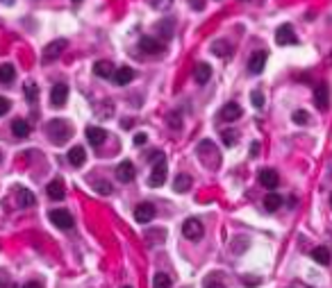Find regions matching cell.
<instances>
[{"instance_id":"6da1fadb","label":"cell","mask_w":332,"mask_h":288,"mask_svg":"<svg viewBox=\"0 0 332 288\" xmlns=\"http://www.w3.org/2000/svg\"><path fill=\"white\" fill-rule=\"evenodd\" d=\"M46 132H48V138L55 143V146H64L71 136H73V127H71L69 120H62V118H55L46 125Z\"/></svg>"},{"instance_id":"7a4b0ae2","label":"cell","mask_w":332,"mask_h":288,"mask_svg":"<svg viewBox=\"0 0 332 288\" xmlns=\"http://www.w3.org/2000/svg\"><path fill=\"white\" fill-rule=\"evenodd\" d=\"M164 182H166V156H164V152H155L153 172H150V177H148V184L153 186V188H159Z\"/></svg>"},{"instance_id":"3957f363","label":"cell","mask_w":332,"mask_h":288,"mask_svg":"<svg viewBox=\"0 0 332 288\" xmlns=\"http://www.w3.org/2000/svg\"><path fill=\"white\" fill-rule=\"evenodd\" d=\"M198 156H200V162H203L207 168H212V170H216L218 164H221V154H218L216 146H214L212 141L198 143Z\"/></svg>"},{"instance_id":"277c9868","label":"cell","mask_w":332,"mask_h":288,"mask_svg":"<svg viewBox=\"0 0 332 288\" xmlns=\"http://www.w3.org/2000/svg\"><path fill=\"white\" fill-rule=\"evenodd\" d=\"M182 234H184V238H189V240H200V238H203V234H205L203 222H200L198 218L184 220V222H182Z\"/></svg>"},{"instance_id":"5b68a950","label":"cell","mask_w":332,"mask_h":288,"mask_svg":"<svg viewBox=\"0 0 332 288\" xmlns=\"http://www.w3.org/2000/svg\"><path fill=\"white\" fill-rule=\"evenodd\" d=\"M50 222H53L55 227H60V230H71V227L75 225L73 216H71L66 209H55V211H50Z\"/></svg>"},{"instance_id":"8992f818","label":"cell","mask_w":332,"mask_h":288,"mask_svg":"<svg viewBox=\"0 0 332 288\" xmlns=\"http://www.w3.org/2000/svg\"><path fill=\"white\" fill-rule=\"evenodd\" d=\"M66 100H69V86H66L64 82L55 84L53 91H50V104H53V107H64Z\"/></svg>"},{"instance_id":"52a82bcc","label":"cell","mask_w":332,"mask_h":288,"mask_svg":"<svg viewBox=\"0 0 332 288\" xmlns=\"http://www.w3.org/2000/svg\"><path fill=\"white\" fill-rule=\"evenodd\" d=\"M64 50H66V41H64V39H57V41H53V44L46 46V48H44V54H41V57H44V62L48 64V62H55V59L60 57Z\"/></svg>"},{"instance_id":"ba28073f","label":"cell","mask_w":332,"mask_h":288,"mask_svg":"<svg viewBox=\"0 0 332 288\" xmlns=\"http://www.w3.org/2000/svg\"><path fill=\"white\" fill-rule=\"evenodd\" d=\"M314 104H316V109H321V112H325V109L330 107V86H327L325 82L318 84L316 91H314Z\"/></svg>"},{"instance_id":"9c48e42d","label":"cell","mask_w":332,"mask_h":288,"mask_svg":"<svg viewBox=\"0 0 332 288\" xmlns=\"http://www.w3.org/2000/svg\"><path fill=\"white\" fill-rule=\"evenodd\" d=\"M139 48L144 50V52H148V54H159V52H164V44L157 39V36H141Z\"/></svg>"},{"instance_id":"30bf717a","label":"cell","mask_w":332,"mask_h":288,"mask_svg":"<svg viewBox=\"0 0 332 288\" xmlns=\"http://www.w3.org/2000/svg\"><path fill=\"white\" fill-rule=\"evenodd\" d=\"M266 57H268V54L264 52V50L253 52V57L248 59V70H250L253 75H259L264 70V66H266Z\"/></svg>"},{"instance_id":"8fae6325","label":"cell","mask_w":332,"mask_h":288,"mask_svg":"<svg viewBox=\"0 0 332 288\" xmlns=\"http://www.w3.org/2000/svg\"><path fill=\"white\" fill-rule=\"evenodd\" d=\"M134 218H137V222H141V225L150 222V220L155 218V206L148 204V202H141V204H137V209H134Z\"/></svg>"},{"instance_id":"7c38bea8","label":"cell","mask_w":332,"mask_h":288,"mask_svg":"<svg viewBox=\"0 0 332 288\" xmlns=\"http://www.w3.org/2000/svg\"><path fill=\"white\" fill-rule=\"evenodd\" d=\"M275 41H278L280 46H291L296 44V34H293V28L289 23L280 25L278 32H275Z\"/></svg>"},{"instance_id":"4fadbf2b","label":"cell","mask_w":332,"mask_h":288,"mask_svg":"<svg viewBox=\"0 0 332 288\" xmlns=\"http://www.w3.org/2000/svg\"><path fill=\"white\" fill-rule=\"evenodd\" d=\"M257 180H259V184H262V186H266L268 190H273V188H275V186L280 184V177H278V172L273 170V168H264V170H259Z\"/></svg>"},{"instance_id":"5bb4252c","label":"cell","mask_w":332,"mask_h":288,"mask_svg":"<svg viewBox=\"0 0 332 288\" xmlns=\"http://www.w3.org/2000/svg\"><path fill=\"white\" fill-rule=\"evenodd\" d=\"M14 196H16V204L23 206V209H28V206H35V193L28 188H23V186H19V188L14 190Z\"/></svg>"},{"instance_id":"9a60e30c","label":"cell","mask_w":332,"mask_h":288,"mask_svg":"<svg viewBox=\"0 0 332 288\" xmlns=\"http://www.w3.org/2000/svg\"><path fill=\"white\" fill-rule=\"evenodd\" d=\"M94 73L98 75V78H103V80H112V78H114V64L107 62V59L96 62L94 64Z\"/></svg>"},{"instance_id":"2e32d148","label":"cell","mask_w":332,"mask_h":288,"mask_svg":"<svg viewBox=\"0 0 332 288\" xmlns=\"http://www.w3.org/2000/svg\"><path fill=\"white\" fill-rule=\"evenodd\" d=\"M116 180L123 182V184H128V182L134 180V166L130 162H121L119 166H116Z\"/></svg>"},{"instance_id":"e0dca14e","label":"cell","mask_w":332,"mask_h":288,"mask_svg":"<svg viewBox=\"0 0 332 288\" xmlns=\"http://www.w3.org/2000/svg\"><path fill=\"white\" fill-rule=\"evenodd\" d=\"M105 138H107V132H105L103 127H87V141L91 143V146H103Z\"/></svg>"},{"instance_id":"ac0fdd59","label":"cell","mask_w":332,"mask_h":288,"mask_svg":"<svg viewBox=\"0 0 332 288\" xmlns=\"http://www.w3.org/2000/svg\"><path fill=\"white\" fill-rule=\"evenodd\" d=\"M241 107H239L237 102H228L223 109H221V118L223 120H228V122H234V120H239L241 118Z\"/></svg>"},{"instance_id":"d6986e66","label":"cell","mask_w":332,"mask_h":288,"mask_svg":"<svg viewBox=\"0 0 332 288\" xmlns=\"http://www.w3.org/2000/svg\"><path fill=\"white\" fill-rule=\"evenodd\" d=\"M209 78H212V68H209V64H205V62L196 64V68H193V80H196L198 84H207Z\"/></svg>"},{"instance_id":"ffe728a7","label":"cell","mask_w":332,"mask_h":288,"mask_svg":"<svg viewBox=\"0 0 332 288\" xmlns=\"http://www.w3.org/2000/svg\"><path fill=\"white\" fill-rule=\"evenodd\" d=\"M46 193H48L50 200H64L66 190H64V184H62V180H53L48 186H46Z\"/></svg>"},{"instance_id":"44dd1931","label":"cell","mask_w":332,"mask_h":288,"mask_svg":"<svg viewBox=\"0 0 332 288\" xmlns=\"http://www.w3.org/2000/svg\"><path fill=\"white\" fill-rule=\"evenodd\" d=\"M112 80H114L119 86H125V84H130L134 80V70L130 68V66H121L119 70H114V78Z\"/></svg>"},{"instance_id":"7402d4cb","label":"cell","mask_w":332,"mask_h":288,"mask_svg":"<svg viewBox=\"0 0 332 288\" xmlns=\"http://www.w3.org/2000/svg\"><path fill=\"white\" fill-rule=\"evenodd\" d=\"M212 52L216 54V57H232V52H234V48H232V44H228V41H214L212 44Z\"/></svg>"},{"instance_id":"603a6c76","label":"cell","mask_w":332,"mask_h":288,"mask_svg":"<svg viewBox=\"0 0 332 288\" xmlns=\"http://www.w3.org/2000/svg\"><path fill=\"white\" fill-rule=\"evenodd\" d=\"M12 132H14V136H16V138L30 136V122L23 120V118H16V120L12 122Z\"/></svg>"},{"instance_id":"cb8c5ba5","label":"cell","mask_w":332,"mask_h":288,"mask_svg":"<svg viewBox=\"0 0 332 288\" xmlns=\"http://www.w3.org/2000/svg\"><path fill=\"white\" fill-rule=\"evenodd\" d=\"M69 162H71V166H82V164L87 162V152H85V148H82V146L71 148V150H69Z\"/></svg>"},{"instance_id":"d4e9b609","label":"cell","mask_w":332,"mask_h":288,"mask_svg":"<svg viewBox=\"0 0 332 288\" xmlns=\"http://www.w3.org/2000/svg\"><path fill=\"white\" fill-rule=\"evenodd\" d=\"M173 188L178 190V193H187V190L191 188V177H189L187 172H180L173 182Z\"/></svg>"},{"instance_id":"484cf974","label":"cell","mask_w":332,"mask_h":288,"mask_svg":"<svg viewBox=\"0 0 332 288\" xmlns=\"http://www.w3.org/2000/svg\"><path fill=\"white\" fill-rule=\"evenodd\" d=\"M16 78V68L12 66V64H3L0 66V82L3 84H12Z\"/></svg>"},{"instance_id":"4316f807","label":"cell","mask_w":332,"mask_h":288,"mask_svg":"<svg viewBox=\"0 0 332 288\" xmlns=\"http://www.w3.org/2000/svg\"><path fill=\"white\" fill-rule=\"evenodd\" d=\"M280 204H282V198H280L278 193H268V196L264 198V209L266 211H278Z\"/></svg>"},{"instance_id":"83f0119b","label":"cell","mask_w":332,"mask_h":288,"mask_svg":"<svg viewBox=\"0 0 332 288\" xmlns=\"http://www.w3.org/2000/svg\"><path fill=\"white\" fill-rule=\"evenodd\" d=\"M312 259L316 261V264H321V266H327V264H330V250H327V248H316L312 252Z\"/></svg>"},{"instance_id":"f1b7e54d","label":"cell","mask_w":332,"mask_h":288,"mask_svg":"<svg viewBox=\"0 0 332 288\" xmlns=\"http://www.w3.org/2000/svg\"><path fill=\"white\" fill-rule=\"evenodd\" d=\"M157 32H159L162 39H171V34H173V23H171V20H159Z\"/></svg>"},{"instance_id":"f546056e","label":"cell","mask_w":332,"mask_h":288,"mask_svg":"<svg viewBox=\"0 0 332 288\" xmlns=\"http://www.w3.org/2000/svg\"><path fill=\"white\" fill-rule=\"evenodd\" d=\"M112 114H114V104L109 102V100H105V102H100L96 107V116H100V118H109Z\"/></svg>"},{"instance_id":"4dcf8cb0","label":"cell","mask_w":332,"mask_h":288,"mask_svg":"<svg viewBox=\"0 0 332 288\" xmlns=\"http://www.w3.org/2000/svg\"><path fill=\"white\" fill-rule=\"evenodd\" d=\"M153 288H171V277L166 272H157L153 277Z\"/></svg>"},{"instance_id":"1f68e13d","label":"cell","mask_w":332,"mask_h":288,"mask_svg":"<svg viewBox=\"0 0 332 288\" xmlns=\"http://www.w3.org/2000/svg\"><path fill=\"white\" fill-rule=\"evenodd\" d=\"M25 98H28V102H37V98H39V88H37L35 82H25Z\"/></svg>"},{"instance_id":"d6a6232c","label":"cell","mask_w":332,"mask_h":288,"mask_svg":"<svg viewBox=\"0 0 332 288\" xmlns=\"http://www.w3.org/2000/svg\"><path fill=\"white\" fill-rule=\"evenodd\" d=\"M291 120L296 122V125H307V122H309V116H307V112H302V109H300V112H296V114L291 116Z\"/></svg>"},{"instance_id":"836d02e7","label":"cell","mask_w":332,"mask_h":288,"mask_svg":"<svg viewBox=\"0 0 332 288\" xmlns=\"http://www.w3.org/2000/svg\"><path fill=\"white\" fill-rule=\"evenodd\" d=\"M223 143L228 148H232L234 143H237V132H234V130H225V132H223Z\"/></svg>"},{"instance_id":"e575fe53","label":"cell","mask_w":332,"mask_h":288,"mask_svg":"<svg viewBox=\"0 0 332 288\" xmlns=\"http://www.w3.org/2000/svg\"><path fill=\"white\" fill-rule=\"evenodd\" d=\"M250 100H253V104H255L257 109L264 107V96H262L259 91H253V93H250Z\"/></svg>"},{"instance_id":"d590c367","label":"cell","mask_w":332,"mask_h":288,"mask_svg":"<svg viewBox=\"0 0 332 288\" xmlns=\"http://www.w3.org/2000/svg\"><path fill=\"white\" fill-rule=\"evenodd\" d=\"M171 5H173V0H153V7H155V10H159V12L169 10Z\"/></svg>"},{"instance_id":"8d00e7d4","label":"cell","mask_w":332,"mask_h":288,"mask_svg":"<svg viewBox=\"0 0 332 288\" xmlns=\"http://www.w3.org/2000/svg\"><path fill=\"white\" fill-rule=\"evenodd\" d=\"M96 190L103 193V196H109V193H112V184H109V182H98V184H96Z\"/></svg>"},{"instance_id":"74e56055","label":"cell","mask_w":332,"mask_h":288,"mask_svg":"<svg viewBox=\"0 0 332 288\" xmlns=\"http://www.w3.org/2000/svg\"><path fill=\"white\" fill-rule=\"evenodd\" d=\"M10 109H12V102L7 98H3V96H0V116H5Z\"/></svg>"},{"instance_id":"f35d334b","label":"cell","mask_w":332,"mask_h":288,"mask_svg":"<svg viewBox=\"0 0 332 288\" xmlns=\"http://www.w3.org/2000/svg\"><path fill=\"white\" fill-rule=\"evenodd\" d=\"M148 141V136H146V134H134V143H137V146H144V143Z\"/></svg>"},{"instance_id":"ab89813d","label":"cell","mask_w":332,"mask_h":288,"mask_svg":"<svg viewBox=\"0 0 332 288\" xmlns=\"http://www.w3.org/2000/svg\"><path fill=\"white\" fill-rule=\"evenodd\" d=\"M205 288H225L221 282H216V279H209L207 284H205Z\"/></svg>"},{"instance_id":"60d3db41","label":"cell","mask_w":332,"mask_h":288,"mask_svg":"<svg viewBox=\"0 0 332 288\" xmlns=\"http://www.w3.org/2000/svg\"><path fill=\"white\" fill-rule=\"evenodd\" d=\"M169 125H173L175 130H178V127H180V116H178V114H173V116H169Z\"/></svg>"},{"instance_id":"b9f144b4","label":"cell","mask_w":332,"mask_h":288,"mask_svg":"<svg viewBox=\"0 0 332 288\" xmlns=\"http://www.w3.org/2000/svg\"><path fill=\"white\" fill-rule=\"evenodd\" d=\"M191 5H193V10H196V12H200L205 7V2H203V0H191Z\"/></svg>"},{"instance_id":"7bdbcfd3","label":"cell","mask_w":332,"mask_h":288,"mask_svg":"<svg viewBox=\"0 0 332 288\" xmlns=\"http://www.w3.org/2000/svg\"><path fill=\"white\" fill-rule=\"evenodd\" d=\"M243 282H246L248 286H255V284H259V279H257V277H246Z\"/></svg>"},{"instance_id":"ee69618b","label":"cell","mask_w":332,"mask_h":288,"mask_svg":"<svg viewBox=\"0 0 332 288\" xmlns=\"http://www.w3.org/2000/svg\"><path fill=\"white\" fill-rule=\"evenodd\" d=\"M23 288H44V286H41L39 282H28V284H25Z\"/></svg>"},{"instance_id":"f6af8a7d","label":"cell","mask_w":332,"mask_h":288,"mask_svg":"<svg viewBox=\"0 0 332 288\" xmlns=\"http://www.w3.org/2000/svg\"><path fill=\"white\" fill-rule=\"evenodd\" d=\"M289 288H309V286H305V284H300V282H293Z\"/></svg>"},{"instance_id":"bcb514c9","label":"cell","mask_w":332,"mask_h":288,"mask_svg":"<svg viewBox=\"0 0 332 288\" xmlns=\"http://www.w3.org/2000/svg\"><path fill=\"white\" fill-rule=\"evenodd\" d=\"M0 2H3V5H14L16 0H0Z\"/></svg>"},{"instance_id":"7dc6e473","label":"cell","mask_w":332,"mask_h":288,"mask_svg":"<svg viewBox=\"0 0 332 288\" xmlns=\"http://www.w3.org/2000/svg\"><path fill=\"white\" fill-rule=\"evenodd\" d=\"M0 162H3V152H0Z\"/></svg>"},{"instance_id":"c3c4849f","label":"cell","mask_w":332,"mask_h":288,"mask_svg":"<svg viewBox=\"0 0 332 288\" xmlns=\"http://www.w3.org/2000/svg\"><path fill=\"white\" fill-rule=\"evenodd\" d=\"M73 2H82V0H73Z\"/></svg>"},{"instance_id":"681fc988","label":"cell","mask_w":332,"mask_h":288,"mask_svg":"<svg viewBox=\"0 0 332 288\" xmlns=\"http://www.w3.org/2000/svg\"><path fill=\"white\" fill-rule=\"evenodd\" d=\"M330 206H332V196H330Z\"/></svg>"},{"instance_id":"f907efd6","label":"cell","mask_w":332,"mask_h":288,"mask_svg":"<svg viewBox=\"0 0 332 288\" xmlns=\"http://www.w3.org/2000/svg\"><path fill=\"white\" fill-rule=\"evenodd\" d=\"M123 288H132V286H123Z\"/></svg>"},{"instance_id":"816d5d0a","label":"cell","mask_w":332,"mask_h":288,"mask_svg":"<svg viewBox=\"0 0 332 288\" xmlns=\"http://www.w3.org/2000/svg\"><path fill=\"white\" fill-rule=\"evenodd\" d=\"M0 286H3V284H0Z\"/></svg>"}]
</instances>
